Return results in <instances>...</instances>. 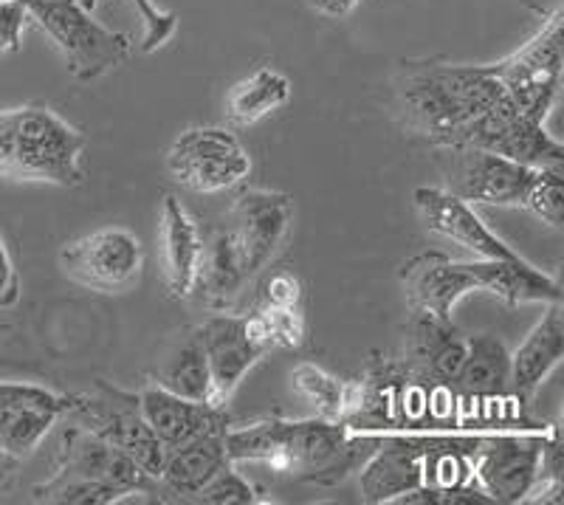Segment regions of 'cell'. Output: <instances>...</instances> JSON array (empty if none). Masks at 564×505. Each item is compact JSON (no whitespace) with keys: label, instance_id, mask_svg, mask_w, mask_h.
<instances>
[{"label":"cell","instance_id":"cell-13","mask_svg":"<svg viewBox=\"0 0 564 505\" xmlns=\"http://www.w3.org/2000/svg\"><path fill=\"white\" fill-rule=\"evenodd\" d=\"M195 333L209 365V404L226 407L246 373L265 356V347L254 336L246 314L231 311H215V316L195 327Z\"/></svg>","mask_w":564,"mask_h":505},{"label":"cell","instance_id":"cell-9","mask_svg":"<svg viewBox=\"0 0 564 505\" xmlns=\"http://www.w3.org/2000/svg\"><path fill=\"white\" fill-rule=\"evenodd\" d=\"M167 170L186 190L215 195L249 179L251 155L229 128H189L170 144Z\"/></svg>","mask_w":564,"mask_h":505},{"label":"cell","instance_id":"cell-26","mask_svg":"<svg viewBox=\"0 0 564 505\" xmlns=\"http://www.w3.org/2000/svg\"><path fill=\"white\" fill-rule=\"evenodd\" d=\"M291 384L296 396L305 398L316 410V418L334 423H350L359 416L361 407V382H347V378L327 373L325 367L302 362L291 370Z\"/></svg>","mask_w":564,"mask_h":505},{"label":"cell","instance_id":"cell-29","mask_svg":"<svg viewBox=\"0 0 564 505\" xmlns=\"http://www.w3.org/2000/svg\"><path fill=\"white\" fill-rule=\"evenodd\" d=\"M246 320H249L251 331L265 347V353L296 351V347L305 345V336H308V322H305L302 305L285 308L257 302V308L246 314Z\"/></svg>","mask_w":564,"mask_h":505},{"label":"cell","instance_id":"cell-21","mask_svg":"<svg viewBox=\"0 0 564 505\" xmlns=\"http://www.w3.org/2000/svg\"><path fill=\"white\" fill-rule=\"evenodd\" d=\"M161 255H164V282L173 300H193L195 277H198L204 235L184 204L175 195L161 201Z\"/></svg>","mask_w":564,"mask_h":505},{"label":"cell","instance_id":"cell-28","mask_svg":"<svg viewBox=\"0 0 564 505\" xmlns=\"http://www.w3.org/2000/svg\"><path fill=\"white\" fill-rule=\"evenodd\" d=\"M291 90H294V85H291V79L285 77L282 71L263 65V68H257L254 74L240 79V83L229 90L226 116H229L231 125L249 128V125L260 122V119H265L269 114L280 110L282 105H289Z\"/></svg>","mask_w":564,"mask_h":505},{"label":"cell","instance_id":"cell-6","mask_svg":"<svg viewBox=\"0 0 564 505\" xmlns=\"http://www.w3.org/2000/svg\"><path fill=\"white\" fill-rule=\"evenodd\" d=\"M564 12L545 18L542 29L517 52L491 63L508 103L520 114L545 122L558 103L564 77Z\"/></svg>","mask_w":564,"mask_h":505},{"label":"cell","instance_id":"cell-16","mask_svg":"<svg viewBox=\"0 0 564 505\" xmlns=\"http://www.w3.org/2000/svg\"><path fill=\"white\" fill-rule=\"evenodd\" d=\"M231 235L238 240L246 269L254 277L263 271L294 226V198L276 190H240L231 206Z\"/></svg>","mask_w":564,"mask_h":505},{"label":"cell","instance_id":"cell-8","mask_svg":"<svg viewBox=\"0 0 564 505\" xmlns=\"http://www.w3.org/2000/svg\"><path fill=\"white\" fill-rule=\"evenodd\" d=\"M59 271L97 294H124L144 275V246L124 226H102L63 244Z\"/></svg>","mask_w":564,"mask_h":505},{"label":"cell","instance_id":"cell-1","mask_svg":"<svg viewBox=\"0 0 564 505\" xmlns=\"http://www.w3.org/2000/svg\"><path fill=\"white\" fill-rule=\"evenodd\" d=\"M376 443V432H359L325 418H260L243 427L231 421L226 429V454L231 463H263L274 474L311 486L345 483Z\"/></svg>","mask_w":564,"mask_h":505},{"label":"cell","instance_id":"cell-11","mask_svg":"<svg viewBox=\"0 0 564 505\" xmlns=\"http://www.w3.org/2000/svg\"><path fill=\"white\" fill-rule=\"evenodd\" d=\"M398 280L404 288L410 311L452 320L463 297L482 291V257L480 260H452L441 251H421L401 266Z\"/></svg>","mask_w":564,"mask_h":505},{"label":"cell","instance_id":"cell-24","mask_svg":"<svg viewBox=\"0 0 564 505\" xmlns=\"http://www.w3.org/2000/svg\"><path fill=\"white\" fill-rule=\"evenodd\" d=\"M564 356V320L562 302H551L545 316L536 322L522 345L511 353V390L528 404L545 378L562 365Z\"/></svg>","mask_w":564,"mask_h":505},{"label":"cell","instance_id":"cell-31","mask_svg":"<svg viewBox=\"0 0 564 505\" xmlns=\"http://www.w3.org/2000/svg\"><path fill=\"white\" fill-rule=\"evenodd\" d=\"M193 503H209V505H257L269 503V497H260V488L251 483L246 474L235 469V463L220 469L215 477L195 494Z\"/></svg>","mask_w":564,"mask_h":505},{"label":"cell","instance_id":"cell-25","mask_svg":"<svg viewBox=\"0 0 564 505\" xmlns=\"http://www.w3.org/2000/svg\"><path fill=\"white\" fill-rule=\"evenodd\" d=\"M452 390L471 398H497L511 390V353L494 333L468 336L466 358Z\"/></svg>","mask_w":564,"mask_h":505},{"label":"cell","instance_id":"cell-38","mask_svg":"<svg viewBox=\"0 0 564 505\" xmlns=\"http://www.w3.org/2000/svg\"><path fill=\"white\" fill-rule=\"evenodd\" d=\"M522 7L531 9V12L539 14L542 20L551 18V14H556V12H564L562 0H522Z\"/></svg>","mask_w":564,"mask_h":505},{"label":"cell","instance_id":"cell-22","mask_svg":"<svg viewBox=\"0 0 564 505\" xmlns=\"http://www.w3.org/2000/svg\"><path fill=\"white\" fill-rule=\"evenodd\" d=\"M229 463L226 429H215L184 447L170 449L159 474L161 499H195V494Z\"/></svg>","mask_w":564,"mask_h":505},{"label":"cell","instance_id":"cell-14","mask_svg":"<svg viewBox=\"0 0 564 505\" xmlns=\"http://www.w3.org/2000/svg\"><path fill=\"white\" fill-rule=\"evenodd\" d=\"M70 396L43 384L0 378V452L26 461L57 421L68 412Z\"/></svg>","mask_w":564,"mask_h":505},{"label":"cell","instance_id":"cell-5","mask_svg":"<svg viewBox=\"0 0 564 505\" xmlns=\"http://www.w3.org/2000/svg\"><path fill=\"white\" fill-rule=\"evenodd\" d=\"M29 20H34L63 52L70 79L94 83L116 71L135 52L128 32L102 26L79 0H23Z\"/></svg>","mask_w":564,"mask_h":505},{"label":"cell","instance_id":"cell-19","mask_svg":"<svg viewBox=\"0 0 564 505\" xmlns=\"http://www.w3.org/2000/svg\"><path fill=\"white\" fill-rule=\"evenodd\" d=\"M135 396H139L141 416L153 429V436L159 438L164 452L184 447V443L195 441L206 432H215V429H229L231 423L226 407H212L206 401L175 396V393L164 390L153 382L148 387H141Z\"/></svg>","mask_w":564,"mask_h":505},{"label":"cell","instance_id":"cell-36","mask_svg":"<svg viewBox=\"0 0 564 505\" xmlns=\"http://www.w3.org/2000/svg\"><path fill=\"white\" fill-rule=\"evenodd\" d=\"M311 3H314L316 12L327 14V18H347L361 0H311Z\"/></svg>","mask_w":564,"mask_h":505},{"label":"cell","instance_id":"cell-33","mask_svg":"<svg viewBox=\"0 0 564 505\" xmlns=\"http://www.w3.org/2000/svg\"><path fill=\"white\" fill-rule=\"evenodd\" d=\"M26 23L29 12L23 0H0V57L20 52Z\"/></svg>","mask_w":564,"mask_h":505},{"label":"cell","instance_id":"cell-20","mask_svg":"<svg viewBox=\"0 0 564 505\" xmlns=\"http://www.w3.org/2000/svg\"><path fill=\"white\" fill-rule=\"evenodd\" d=\"M466 347L468 336L452 320L410 311L404 362L423 382L452 390L466 358Z\"/></svg>","mask_w":564,"mask_h":505},{"label":"cell","instance_id":"cell-15","mask_svg":"<svg viewBox=\"0 0 564 505\" xmlns=\"http://www.w3.org/2000/svg\"><path fill=\"white\" fill-rule=\"evenodd\" d=\"M449 192L466 204L522 206L536 170L482 148H452Z\"/></svg>","mask_w":564,"mask_h":505},{"label":"cell","instance_id":"cell-12","mask_svg":"<svg viewBox=\"0 0 564 505\" xmlns=\"http://www.w3.org/2000/svg\"><path fill=\"white\" fill-rule=\"evenodd\" d=\"M455 148H482L500 153L511 161L542 170V166H564L562 141L547 133L545 122L520 114L511 103H502L482 119H477L460 136ZM452 150V148H449Z\"/></svg>","mask_w":564,"mask_h":505},{"label":"cell","instance_id":"cell-17","mask_svg":"<svg viewBox=\"0 0 564 505\" xmlns=\"http://www.w3.org/2000/svg\"><path fill=\"white\" fill-rule=\"evenodd\" d=\"M423 449L426 436L415 432H381L379 443L361 463V499L370 505L398 503L423 488Z\"/></svg>","mask_w":564,"mask_h":505},{"label":"cell","instance_id":"cell-32","mask_svg":"<svg viewBox=\"0 0 564 505\" xmlns=\"http://www.w3.org/2000/svg\"><path fill=\"white\" fill-rule=\"evenodd\" d=\"M88 12L102 3V0H79ZM135 9H139L141 20H144V34H141V54H155L159 49L173 40V34L178 32V14L175 12H164L161 7H155V0H133Z\"/></svg>","mask_w":564,"mask_h":505},{"label":"cell","instance_id":"cell-27","mask_svg":"<svg viewBox=\"0 0 564 505\" xmlns=\"http://www.w3.org/2000/svg\"><path fill=\"white\" fill-rule=\"evenodd\" d=\"M153 384L175 393V396L209 404V365H206L198 333L186 331L184 336H178L164 351V356H161L159 367L153 373Z\"/></svg>","mask_w":564,"mask_h":505},{"label":"cell","instance_id":"cell-30","mask_svg":"<svg viewBox=\"0 0 564 505\" xmlns=\"http://www.w3.org/2000/svg\"><path fill=\"white\" fill-rule=\"evenodd\" d=\"M564 166H542L533 175L531 186L525 192V201H522V209H528L533 218H539L542 224L553 226V229H562L564 221Z\"/></svg>","mask_w":564,"mask_h":505},{"label":"cell","instance_id":"cell-7","mask_svg":"<svg viewBox=\"0 0 564 505\" xmlns=\"http://www.w3.org/2000/svg\"><path fill=\"white\" fill-rule=\"evenodd\" d=\"M65 418H74V423H83L94 436L105 438L116 449H122L144 472L159 480L167 452L141 416L135 393L113 387V384L99 378L94 390L70 396Z\"/></svg>","mask_w":564,"mask_h":505},{"label":"cell","instance_id":"cell-23","mask_svg":"<svg viewBox=\"0 0 564 505\" xmlns=\"http://www.w3.org/2000/svg\"><path fill=\"white\" fill-rule=\"evenodd\" d=\"M249 277L231 229L212 232L209 240H204L193 297L209 311H231V305L243 294Z\"/></svg>","mask_w":564,"mask_h":505},{"label":"cell","instance_id":"cell-4","mask_svg":"<svg viewBox=\"0 0 564 505\" xmlns=\"http://www.w3.org/2000/svg\"><path fill=\"white\" fill-rule=\"evenodd\" d=\"M88 136L45 105L0 110V179L83 186Z\"/></svg>","mask_w":564,"mask_h":505},{"label":"cell","instance_id":"cell-3","mask_svg":"<svg viewBox=\"0 0 564 505\" xmlns=\"http://www.w3.org/2000/svg\"><path fill=\"white\" fill-rule=\"evenodd\" d=\"M133 494L161 499V483L122 449L74 421L63 429L54 474L32 488L34 503L57 505H110Z\"/></svg>","mask_w":564,"mask_h":505},{"label":"cell","instance_id":"cell-37","mask_svg":"<svg viewBox=\"0 0 564 505\" xmlns=\"http://www.w3.org/2000/svg\"><path fill=\"white\" fill-rule=\"evenodd\" d=\"M20 463L23 461H18V458H12V454L7 452H0V492H7V488L12 486V480L14 474H18Z\"/></svg>","mask_w":564,"mask_h":505},{"label":"cell","instance_id":"cell-2","mask_svg":"<svg viewBox=\"0 0 564 505\" xmlns=\"http://www.w3.org/2000/svg\"><path fill=\"white\" fill-rule=\"evenodd\" d=\"M392 85L404 128L443 150L455 148L477 119L508 99L491 63L404 60Z\"/></svg>","mask_w":564,"mask_h":505},{"label":"cell","instance_id":"cell-39","mask_svg":"<svg viewBox=\"0 0 564 505\" xmlns=\"http://www.w3.org/2000/svg\"><path fill=\"white\" fill-rule=\"evenodd\" d=\"M0 365H3V362H0Z\"/></svg>","mask_w":564,"mask_h":505},{"label":"cell","instance_id":"cell-10","mask_svg":"<svg viewBox=\"0 0 564 505\" xmlns=\"http://www.w3.org/2000/svg\"><path fill=\"white\" fill-rule=\"evenodd\" d=\"M545 432L547 427L536 432L480 436L471 452L475 486L488 494L491 503H525L539 480V458H542Z\"/></svg>","mask_w":564,"mask_h":505},{"label":"cell","instance_id":"cell-35","mask_svg":"<svg viewBox=\"0 0 564 505\" xmlns=\"http://www.w3.org/2000/svg\"><path fill=\"white\" fill-rule=\"evenodd\" d=\"M20 302V275L0 237V308H14Z\"/></svg>","mask_w":564,"mask_h":505},{"label":"cell","instance_id":"cell-18","mask_svg":"<svg viewBox=\"0 0 564 505\" xmlns=\"http://www.w3.org/2000/svg\"><path fill=\"white\" fill-rule=\"evenodd\" d=\"M412 201H415L417 218L423 221L426 229L446 237L452 244L463 246L471 255L482 257V260H513V257H520L502 237H497L482 224L475 206L466 204L457 195H452L449 190H441V186H417Z\"/></svg>","mask_w":564,"mask_h":505},{"label":"cell","instance_id":"cell-34","mask_svg":"<svg viewBox=\"0 0 564 505\" xmlns=\"http://www.w3.org/2000/svg\"><path fill=\"white\" fill-rule=\"evenodd\" d=\"M302 282L300 277L291 269H280L274 275H269V280L263 282V291H260V302L265 305H302Z\"/></svg>","mask_w":564,"mask_h":505}]
</instances>
